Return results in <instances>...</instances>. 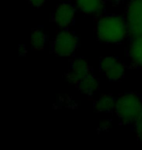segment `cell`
<instances>
[{
    "mask_svg": "<svg viewBox=\"0 0 142 150\" xmlns=\"http://www.w3.org/2000/svg\"><path fill=\"white\" fill-rule=\"evenodd\" d=\"M93 72V69L89 62L84 58H77L70 62V67L66 73L68 82L76 86L84 77Z\"/></svg>",
    "mask_w": 142,
    "mask_h": 150,
    "instance_id": "52a82bcc",
    "label": "cell"
},
{
    "mask_svg": "<svg viewBox=\"0 0 142 150\" xmlns=\"http://www.w3.org/2000/svg\"><path fill=\"white\" fill-rule=\"evenodd\" d=\"M95 33L102 43H122L129 36L125 17L119 15H96Z\"/></svg>",
    "mask_w": 142,
    "mask_h": 150,
    "instance_id": "6da1fadb",
    "label": "cell"
},
{
    "mask_svg": "<svg viewBox=\"0 0 142 150\" xmlns=\"http://www.w3.org/2000/svg\"><path fill=\"white\" fill-rule=\"evenodd\" d=\"M106 0H75V6L87 15H100L104 10Z\"/></svg>",
    "mask_w": 142,
    "mask_h": 150,
    "instance_id": "9c48e42d",
    "label": "cell"
},
{
    "mask_svg": "<svg viewBox=\"0 0 142 150\" xmlns=\"http://www.w3.org/2000/svg\"><path fill=\"white\" fill-rule=\"evenodd\" d=\"M79 45V39L73 31L63 29L57 33L52 41V52L59 57L73 55Z\"/></svg>",
    "mask_w": 142,
    "mask_h": 150,
    "instance_id": "3957f363",
    "label": "cell"
},
{
    "mask_svg": "<svg viewBox=\"0 0 142 150\" xmlns=\"http://www.w3.org/2000/svg\"><path fill=\"white\" fill-rule=\"evenodd\" d=\"M19 51H20V56H25L26 53H28V50H26V48H25V45H20Z\"/></svg>",
    "mask_w": 142,
    "mask_h": 150,
    "instance_id": "2e32d148",
    "label": "cell"
},
{
    "mask_svg": "<svg viewBox=\"0 0 142 150\" xmlns=\"http://www.w3.org/2000/svg\"><path fill=\"white\" fill-rule=\"evenodd\" d=\"M76 88L82 94L88 97H93L99 89V80L93 72H90L77 84Z\"/></svg>",
    "mask_w": 142,
    "mask_h": 150,
    "instance_id": "30bf717a",
    "label": "cell"
},
{
    "mask_svg": "<svg viewBox=\"0 0 142 150\" xmlns=\"http://www.w3.org/2000/svg\"><path fill=\"white\" fill-rule=\"evenodd\" d=\"M99 70L110 82H118L125 75L126 65L116 57H104L99 61Z\"/></svg>",
    "mask_w": 142,
    "mask_h": 150,
    "instance_id": "5b68a950",
    "label": "cell"
},
{
    "mask_svg": "<svg viewBox=\"0 0 142 150\" xmlns=\"http://www.w3.org/2000/svg\"><path fill=\"white\" fill-rule=\"evenodd\" d=\"M124 1V0H106V2H109L111 4L113 5H118V4H121Z\"/></svg>",
    "mask_w": 142,
    "mask_h": 150,
    "instance_id": "e0dca14e",
    "label": "cell"
},
{
    "mask_svg": "<svg viewBox=\"0 0 142 150\" xmlns=\"http://www.w3.org/2000/svg\"><path fill=\"white\" fill-rule=\"evenodd\" d=\"M134 130L135 134H136L137 140L142 143V111L140 113V115L138 116V118L136 119V121L134 122Z\"/></svg>",
    "mask_w": 142,
    "mask_h": 150,
    "instance_id": "4fadbf2b",
    "label": "cell"
},
{
    "mask_svg": "<svg viewBox=\"0 0 142 150\" xmlns=\"http://www.w3.org/2000/svg\"><path fill=\"white\" fill-rule=\"evenodd\" d=\"M46 40H47L46 34L40 28L33 29L31 33V39H30V45H31L33 50L42 51L45 48Z\"/></svg>",
    "mask_w": 142,
    "mask_h": 150,
    "instance_id": "7c38bea8",
    "label": "cell"
},
{
    "mask_svg": "<svg viewBox=\"0 0 142 150\" xmlns=\"http://www.w3.org/2000/svg\"><path fill=\"white\" fill-rule=\"evenodd\" d=\"M28 2L33 7L40 8L47 2V0H28Z\"/></svg>",
    "mask_w": 142,
    "mask_h": 150,
    "instance_id": "5bb4252c",
    "label": "cell"
},
{
    "mask_svg": "<svg viewBox=\"0 0 142 150\" xmlns=\"http://www.w3.org/2000/svg\"><path fill=\"white\" fill-rule=\"evenodd\" d=\"M142 111V96L136 92H129L117 98L115 114L121 125L134 126Z\"/></svg>",
    "mask_w": 142,
    "mask_h": 150,
    "instance_id": "7a4b0ae2",
    "label": "cell"
},
{
    "mask_svg": "<svg viewBox=\"0 0 142 150\" xmlns=\"http://www.w3.org/2000/svg\"><path fill=\"white\" fill-rule=\"evenodd\" d=\"M116 101L117 98L113 95H103L95 101L93 107L96 110V112L113 113L115 112V108H116Z\"/></svg>",
    "mask_w": 142,
    "mask_h": 150,
    "instance_id": "8fae6325",
    "label": "cell"
},
{
    "mask_svg": "<svg viewBox=\"0 0 142 150\" xmlns=\"http://www.w3.org/2000/svg\"><path fill=\"white\" fill-rule=\"evenodd\" d=\"M76 6L68 1L60 2L57 4L55 12L52 15V22L60 28H67L74 23Z\"/></svg>",
    "mask_w": 142,
    "mask_h": 150,
    "instance_id": "8992f818",
    "label": "cell"
},
{
    "mask_svg": "<svg viewBox=\"0 0 142 150\" xmlns=\"http://www.w3.org/2000/svg\"><path fill=\"white\" fill-rule=\"evenodd\" d=\"M128 57L131 62L129 68L142 69V33L129 38Z\"/></svg>",
    "mask_w": 142,
    "mask_h": 150,
    "instance_id": "ba28073f",
    "label": "cell"
},
{
    "mask_svg": "<svg viewBox=\"0 0 142 150\" xmlns=\"http://www.w3.org/2000/svg\"><path fill=\"white\" fill-rule=\"evenodd\" d=\"M125 19L129 29V38L142 33V0H129Z\"/></svg>",
    "mask_w": 142,
    "mask_h": 150,
    "instance_id": "277c9868",
    "label": "cell"
},
{
    "mask_svg": "<svg viewBox=\"0 0 142 150\" xmlns=\"http://www.w3.org/2000/svg\"><path fill=\"white\" fill-rule=\"evenodd\" d=\"M109 127H110V122L109 121H103L100 124V126H99V128H98V131H106V130H108L109 129Z\"/></svg>",
    "mask_w": 142,
    "mask_h": 150,
    "instance_id": "9a60e30c",
    "label": "cell"
}]
</instances>
